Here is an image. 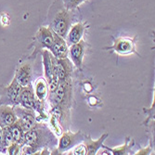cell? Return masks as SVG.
Here are the masks:
<instances>
[{"label":"cell","mask_w":155,"mask_h":155,"mask_svg":"<svg viewBox=\"0 0 155 155\" xmlns=\"http://www.w3.org/2000/svg\"><path fill=\"white\" fill-rule=\"evenodd\" d=\"M72 97V86L71 80H61L59 81L58 87L55 91L51 94L52 103L54 104L55 108H58L61 110H63L68 104L71 101Z\"/></svg>","instance_id":"cell-1"},{"label":"cell","mask_w":155,"mask_h":155,"mask_svg":"<svg viewBox=\"0 0 155 155\" xmlns=\"http://www.w3.org/2000/svg\"><path fill=\"white\" fill-rule=\"evenodd\" d=\"M72 24V14L69 9L64 8L57 12L51 21L50 29L59 36L65 38Z\"/></svg>","instance_id":"cell-2"},{"label":"cell","mask_w":155,"mask_h":155,"mask_svg":"<svg viewBox=\"0 0 155 155\" xmlns=\"http://www.w3.org/2000/svg\"><path fill=\"white\" fill-rule=\"evenodd\" d=\"M21 87L20 84L17 82V80L14 77L13 81L8 87H6L5 88L1 89L0 92V103L2 105H9V106H16L19 104V97L21 92Z\"/></svg>","instance_id":"cell-3"},{"label":"cell","mask_w":155,"mask_h":155,"mask_svg":"<svg viewBox=\"0 0 155 155\" xmlns=\"http://www.w3.org/2000/svg\"><path fill=\"white\" fill-rule=\"evenodd\" d=\"M46 137V132L42 131V129L38 128L35 125L32 129L24 132L21 145H26L27 147L35 150L40 147H43L47 140Z\"/></svg>","instance_id":"cell-4"},{"label":"cell","mask_w":155,"mask_h":155,"mask_svg":"<svg viewBox=\"0 0 155 155\" xmlns=\"http://www.w3.org/2000/svg\"><path fill=\"white\" fill-rule=\"evenodd\" d=\"M18 118V122L21 125L24 132L32 129L36 125L35 116L32 109H26L23 107H16L14 109Z\"/></svg>","instance_id":"cell-5"},{"label":"cell","mask_w":155,"mask_h":155,"mask_svg":"<svg viewBox=\"0 0 155 155\" xmlns=\"http://www.w3.org/2000/svg\"><path fill=\"white\" fill-rule=\"evenodd\" d=\"M108 49H112L120 55H128L132 53L138 54L136 51V45L134 39L127 37H120L114 41V44L112 47Z\"/></svg>","instance_id":"cell-6"},{"label":"cell","mask_w":155,"mask_h":155,"mask_svg":"<svg viewBox=\"0 0 155 155\" xmlns=\"http://www.w3.org/2000/svg\"><path fill=\"white\" fill-rule=\"evenodd\" d=\"M36 44L35 46L40 48H48L51 49L54 44V34L50 28L48 27H41L38 30L35 37Z\"/></svg>","instance_id":"cell-7"},{"label":"cell","mask_w":155,"mask_h":155,"mask_svg":"<svg viewBox=\"0 0 155 155\" xmlns=\"http://www.w3.org/2000/svg\"><path fill=\"white\" fill-rule=\"evenodd\" d=\"M83 140V135L81 132L77 133H72V132H65L59 141V152H63L74 146H76L80 141Z\"/></svg>","instance_id":"cell-8"},{"label":"cell","mask_w":155,"mask_h":155,"mask_svg":"<svg viewBox=\"0 0 155 155\" xmlns=\"http://www.w3.org/2000/svg\"><path fill=\"white\" fill-rule=\"evenodd\" d=\"M19 104H21V107L26 109H32L34 110L35 108V97L34 92V87L30 84L27 87H21L20 97H19Z\"/></svg>","instance_id":"cell-9"},{"label":"cell","mask_w":155,"mask_h":155,"mask_svg":"<svg viewBox=\"0 0 155 155\" xmlns=\"http://www.w3.org/2000/svg\"><path fill=\"white\" fill-rule=\"evenodd\" d=\"M84 48H86V42L84 40H80L78 43L74 44L69 48V55L70 59L74 62V64L77 67L80 68L82 66L83 62V57L84 54Z\"/></svg>","instance_id":"cell-10"},{"label":"cell","mask_w":155,"mask_h":155,"mask_svg":"<svg viewBox=\"0 0 155 155\" xmlns=\"http://www.w3.org/2000/svg\"><path fill=\"white\" fill-rule=\"evenodd\" d=\"M53 34H54V44L50 49L53 56L57 59L67 58L69 48H68V45L66 43V41L64 40V38L59 36L54 32H53Z\"/></svg>","instance_id":"cell-11"},{"label":"cell","mask_w":155,"mask_h":155,"mask_svg":"<svg viewBox=\"0 0 155 155\" xmlns=\"http://www.w3.org/2000/svg\"><path fill=\"white\" fill-rule=\"evenodd\" d=\"M17 119L16 112L13 107L5 104L0 106V126L1 127L11 125L17 121Z\"/></svg>","instance_id":"cell-12"},{"label":"cell","mask_w":155,"mask_h":155,"mask_svg":"<svg viewBox=\"0 0 155 155\" xmlns=\"http://www.w3.org/2000/svg\"><path fill=\"white\" fill-rule=\"evenodd\" d=\"M15 79L20 84L21 87H27L31 84L32 79V67L30 64H22L16 73Z\"/></svg>","instance_id":"cell-13"},{"label":"cell","mask_w":155,"mask_h":155,"mask_svg":"<svg viewBox=\"0 0 155 155\" xmlns=\"http://www.w3.org/2000/svg\"><path fill=\"white\" fill-rule=\"evenodd\" d=\"M56 66H57V74L59 80H66L70 78L73 70L72 63L67 58L57 59L56 58Z\"/></svg>","instance_id":"cell-14"},{"label":"cell","mask_w":155,"mask_h":155,"mask_svg":"<svg viewBox=\"0 0 155 155\" xmlns=\"http://www.w3.org/2000/svg\"><path fill=\"white\" fill-rule=\"evenodd\" d=\"M84 32V26L82 23H76L74 24L71 29L69 30L67 34V42L68 45L72 46L74 44H76L82 39Z\"/></svg>","instance_id":"cell-15"},{"label":"cell","mask_w":155,"mask_h":155,"mask_svg":"<svg viewBox=\"0 0 155 155\" xmlns=\"http://www.w3.org/2000/svg\"><path fill=\"white\" fill-rule=\"evenodd\" d=\"M43 62L45 68L46 81L49 84L53 79V55L48 50L43 51Z\"/></svg>","instance_id":"cell-16"},{"label":"cell","mask_w":155,"mask_h":155,"mask_svg":"<svg viewBox=\"0 0 155 155\" xmlns=\"http://www.w3.org/2000/svg\"><path fill=\"white\" fill-rule=\"evenodd\" d=\"M107 137H108V134H104L101 136V137H100V139L96 140V141L92 140L90 137H86V139H84V146L87 148V154H90V155L96 154L98 149L103 147V142Z\"/></svg>","instance_id":"cell-17"},{"label":"cell","mask_w":155,"mask_h":155,"mask_svg":"<svg viewBox=\"0 0 155 155\" xmlns=\"http://www.w3.org/2000/svg\"><path fill=\"white\" fill-rule=\"evenodd\" d=\"M48 82L44 78H40L35 84V96L38 100L43 102L47 100L48 97Z\"/></svg>","instance_id":"cell-18"},{"label":"cell","mask_w":155,"mask_h":155,"mask_svg":"<svg viewBox=\"0 0 155 155\" xmlns=\"http://www.w3.org/2000/svg\"><path fill=\"white\" fill-rule=\"evenodd\" d=\"M8 130H9V132H10L12 137H13L14 142L21 145L22 140H23L24 131H23V129L21 127V125L20 124V123L18 122V119L14 124L8 126Z\"/></svg>","instance_id":"cell-19"},{"label":"cell","mask_w":155,"mask_h":155,"mask_svg":"<svg viewBox=\"0 0 155 155\" xmlns=\"http://www.w3.org/2000/svg\"><path fill=\"white\" fill-rule=\"evenodd\" d=\"M63 4L65 5V8L67 9H73L78 7L81 3H83L84 0H62Z\"/></svg>","instance_id":"cell-20"},{"label":"cell","mask_w":155,"mask_h":155,"mask_svg":"<svg viewBox=\"0 0 155 155\" xmlns=\"http://www.w3.org/2000/svg\"><path fill=\"white\" fill-rule=\"evenodd\" d=\"M73 154L74 155H86L87 154V148L84 144H78L73 150Z\"/></svg>","instance_id":"cell-21"},{"label":"cell","mask_w":155,"mask_h":155,"mask_svg":"<svg viewBox=\"0 0 155 155\" xmlns=\"http://www.w3.org/2000/svg\"><path fill=\"white\" fill-rule=\"evenodd\" d=\"M109 151L112 152L114 154H117V155H120V154H125L126 153V150H127V144H124L123 145L122 147L120 148H117V149H109V148H106Z\"/></svg>","instance_id":"cell-22"},{"label":"cell","mask_w":155,"mask_h":155,"mask_svg":"<svg viewBox=\"0 0 155 155\" xmlns=\"http://www.w3.org/2000/svg\"><path fill=\"white\" fill-rule=\"evenodd\" d=\"M0 152H6V150L4 148V141H3V130L2 127L0 126Z\"/></svg>","instance_id":"cell-23"},{"label":"cell","mask_w":155,"mask_h":155,"mask_svg":"<svg viewBox=\"0 0 155 155\" xmlns=\"http://www.w3.org/2000/svg\"><path fill=\"white\" fill-rule=\"evenodd\" d=\"M150 149L149 148V149H147V150H140V151H138L137 154H148V153L150 152Z\"/></svg>","instance_id":"cell-24"}]
</instances>
